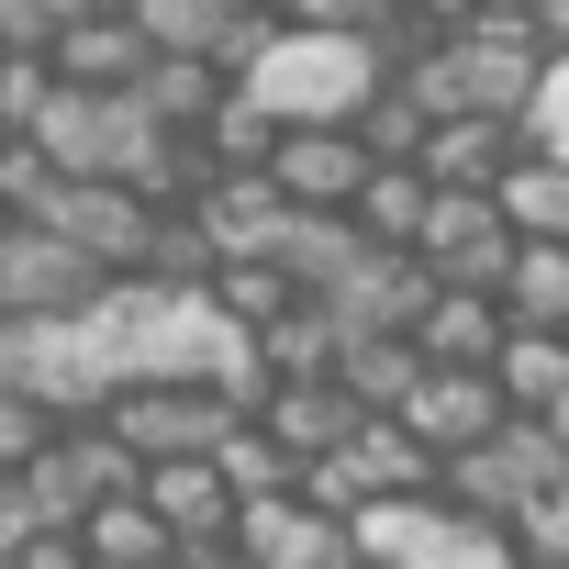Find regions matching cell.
<instances>
[{
    "mask_svg": "<svg viewBox=\"0 0 569 569\" xmlns=\"http://www.w3.org/2000/svg\"><path fill=\"white\" fill-rule=\"evenodd\" d=\"M547 34L536 23H513V12H480V23H458L436 57H413L402 79L436 101V112H502V123H525L536 112V90H547Z\"/></svg>",
    "mask_w": 569,
    "mask_h": 569,
    "instance_id": "1",
    "label": "cell"
},
{
    "mask_svg": "<svg viewBox=\"0 0 569 569\" xmlns=\"http://www.w3.org/2000/svg\"><path fill=\"white\" fill-rule=\"evenodd\" d=\"M380 79H391V57H380L369 34H302V23L246 68V90H257L279 123H358V112L380 101Z\"/></svg>",
    "mask_w": 569,
    "mask_h": 569,
    "instance_id": "2",
    "label": "cell"
},
{
    "mask_svg": "<svg viewBox=\"0 0 569 569\" xmlns=\"http://www.w3.org/2000/svg\"><path fill=\"white\" fill-rule=\"evenodd\" d=\"M112 291V268L68 223H0V325H68Z\"/></svg>",
    "mask_w": 569,
    "mask_h": 569,
    "instance_id": "3",
    "label": "cell"
},
{
    "mask_svg": "<svg viewBox=\"0 0 569 569\" xmlns=\"http://www.w3.org/2000/svg\"><path fill=\"white\" fill-rule=\"evenodd\" d=\"M558 480H569V447H558V425H547V413H513L491 447L447 458V502H469V513H491V525H525Z\"/></svg>",
    "mask_w": 569,
    "mask_h": 569,
    "instance_id": "4",
    "label": "cell"
},
{
    "mask_svg": "<svg viewBox=\"0 0 569 569\" xmlns=\"http://www.w3.org/2000/svg\"><path fill=\"white\" fill-rule=\"evenodd\" d=\"M413 491H447V458H436L402 413H369V425H358V447H336V458L313 469V502H325V513H347V525H358L369 502H413Z\"/></svg>",
    "mask_w": 569,
    "mask_h": 569,
    "instance_id": "5",
    "label": "cell"
},
{
    "mask_svg": "<svg viewBox=\"0 0 569 569\" xmlns=\"http://www.w3.org/2000/svg\"><path fill=\"white\" fill-rule=\"evenodd\" d=\"M413 257L447 279V291H502V279H513V257H525V234H513L502 190H436V212H425Z\"/></svg>",
    "mask_w": 569,
    "mask_h": 569,
    "instance_id": "6",
    "label": "cell"
},
{
    "mask_svg": "<svg viewBox=\"0 0 569 569\" xmlns=\"http://www.w3.org/2000/svg\"><path fill=\"white\" fill-rule=\"evenodd\" d=\"M101 425H112V436H134L146 458H212V447L246 425V402H234L223 380H134Z\"/></svg>",
    "mask_w": 569,
    "mask_h": 569,
    "instance_id": "7",
    "label": "cell"
},
{
    "mask_svg": "<svg viewBox=\"0 0 569 569\" xmlns=\"http://www.w3.org/2000/svg\"><path fill=\"white\" fill-rule=\"evenodd\" d=\"M369 134L358 123H291L279 134V157H268V179L291 190V212H358V190H369Z\"/></svg>",
    "mask_w": 569,
    "mask_h": 569,
    "instance_id": "8",
    "label": "cell"
},
{
    "mask_svg": "<svg viewBox=\"0 0 569 569\" xmlns=\"http://www.w3.org/2000/svg\"><path fill=\"white\" fill-rule=\"evenodd\" d=\"M402 425L436 458H469V447H491L513 425V391H502V369H425V391L402 402Z\"/></svg>",
    "mask_w": 569,
    "mask_h": 569,
    "instance_id": "9",
    "label": "cell"
},
{
    "mask_svg": "<svg viewBox=\"0 0 569 569\" xmlns=\"http://www.w3.org/2000/svg\"><path fill=\"white\" fill-rule=\"evenodd\" d=\"M436 291H447V279H436L413 246H380L347 291H325V302H336V325H347V347H358V336H425Z\"/></svg>",
    "mask_w": 569,
    "mask_h": 569,
    "instance_id": "10",
    "label": "cell"
},
{
    "mask_svg": "<svg viewBox=\"0 0 569 569\" xmlns=\"http://www.w3.org/2000/svg\"><path fill=\"white\" fill-rule=\"evenodd\" d=\"M146 502L179 525V547H234V525H246V491L223 480V458H157Z\"/></svg>",
    "mask_w": 569,
    "mask_h": 569,
    "instance_id": "11",
    "label": "cell"
},
{
    "mask_svg": "<svg viewBox=\"0 0 569 569\" xmlns=\"http://www.w3.org/2000/svg\"><path fill=\"white\" fill-rule=\"evenodd\" d=\"M190 212H201V234L223 246V268H246V257H268V246H279V223H291V190H279L268 168H223Z\"/></svg>",
    "mask_w": 569,
    "mask_h": 569,
    "instance_id": "12",
    "label": "cell"
},
{
    "mask_svg": "<svg viewBox=\"0 0 569 569\" xmlns=\"http://www.w3.org/2000/svg\"><path fill=\"white\" fill-rule=\"evenodd\" d=\"M146 68H157V34L134 12H79L68 46H57V79L68 90H146Z\"/></svg>",
    "mask_w": 569,
    "mask_h": 569,
    "instance_id": "13",
    "label": "cell"
},
{
    "mask_svg": "<svg viewBox=\"0 0 569 569\" xmlns=\"http://www.w3.org/2000/svg\"><path fill=\"white\" fill-rule=\"evenodd\" d=\"M268 257H279V268H291L302 291L325 302V291H347V279H358V268H369L380 246H369V223H358V212H291Z\"/></svg>",
    "mask_w": 569,
    "mask_h": 569,
    "instance_id": "14",
    "label": "cell"
},
{
    "mask_svg": "<svg viewBox=\"0 0 569 569\" xmlns=\"http://www.w3.org/2000/svg\"><path fill=\"white\" fill-rule=\"evenodd\" d=\"M513 157H525V123H502V112H447V123H436V146H425L436 190H502V179H513Z\"/></svg>",
    "mask_w": 569,
    "mask_h": 569,
    "instance_id": "15",
    "label": "cell"
},
{
    "mask_svg": "<svg viewBox=\"0 0 569 569\" xmlns=\"http://www.w3.org/2000/svg\"><path fill=\"white\" fill-rule=\"evenodd\" d=\"M436 369H502V347H513V313H502V291H436V313H425V336H413Z\"/></svg>",
    "mask_w": 569,
    "mask_h": 569,
    "instance_id": "16",
    "label": "cell"
},
{
    "mask_svg": "<svg viewBox=\"0 0 569 569\" xmlns=\"http://www.w3.org/2000/svg\"><path fill=\"white\" fill-rule=\"evenodd\" d=\"M268 425L291 436L313 469L336 458V447H358V425H369V402L347 391V380H279V402H268Z\"/></svg>",
    "mask_w": 569,
    "mask_h": 569,
    "instance_id": "17",
    "label": "cell"
},
{
    "mask_svg": "<svg viewBox=\"0 0 569 569\" xmlns=\"http://www.w3.org/2000/svg\"><path fill=\"white\" fill-rule=\"evenodd\" d=\"M212 458H223V480H234L246 502H291V491H313V458H302L291 436H279L268 413H246V425H234Z\"/></svg>",
    "mask_w": 569,
    "mask_h": 569,
    "instance_id": "18",
    "label": "cell"
},
{
    "mask_svg": "<svg viewBox=\"0 0 569 569\" xmlns=\"http://www.w3.org/2000/svg\"><path fill=\"white\" fill-rule=\"evenodd\" d=\"M79 536H90V558H101V569H179V525H168L146 491H134V502H101Z\"/></svg>",
    "mask_w": 569,
    "mask_h": 569,
    "instance_id": "19",
    "label": "cell"
},
{
    "mask_svg": "<svg viewBox=\"0 0 569 569\" xmlns=\"http://www.w3.org/2000/svg\"><path fill=\"white\" fill-rule=\"evenodd\" d=\"M436 123H447V112H436V101H425V90H413L402 68H391V79H380V101L358 112V134H369V157H380V168H425Z\"/></svg>",
    "mask_w": 569,
    "mask_h": 569,
    "instance_id": "20",
    "label": "cell"
},
{
    "mask_svg": "<svg viewBox=\"0 0 569 569\" xmlns=\"http://www.w3.org/2000/svg\"><path fill=\"white\" fill-rule=\"evenodd\" d=\"M257 347H268L279 380H336V369H347V325H336V302H291Z\"/></svg>",
    "mask_w": 569,
    "mask_h": 569,
    "instance_id": "21",
    "label": "cell"
},
{
    "mask_svg": "<svg viewBox=\"0 0 569 569\" xmlns=\"http://www.w3.org/2000/svg\"><path fill=\"white\" fill-rule=\"evenodd\" d=\"M425 369H436V358H425V347H413V336H358V347H347V369H336V380H347V391H358V402H369V413H402V402H413V391H425Z\"/></svg>",
    "mask_w": 569,
    "mask_h": 569,
    "instance_id": "22",
    "label": "cell"
},
{
    "mask_svg": "<svg viewBox=\"0 0 569 569\" xmlns=\"http://www.w3.org/2000/svg\"><path fill=\"white\" fill-rule=\"evenodd\" d=\"M134 23L157 34V57H212V68H223L246 0H134Z\"/></svg>",
    "mask_w": 569,
    "mask_h": 569,
    "instance_id": "23",
    "label": "cell"
},
{
    "mask_svg": "<svg viewBox=\"0 0 569 569\" xmlns=\"http://www.w3.org/2000/svg\"><path fill=\"white\" fill-rule=\"evenodd\" d=\"M502 212H513V234H547V246H569V157L525 146V157H513V179H502Z\"/></svg>",
    "mask_w": 569,
    "mask_h": 569,
    "instance_id": "24",
    "label": "cell"
},
{
    "mask_svg": "<svg viewBox=\"0 0 569 569\" xmlns=\"http://www.w3.org/2000/svg\"><path fill=\"white\" fill-rule=\"evenodd\" d=\"M502 313H513V325H547V336H569V246L525 234V257H513V279H502Z\"/></svg>",
    "mask_w": 569,
    "mask_h": 569,
    "instance_id": "25",
    "label": "cell"
},
{
    "mask_svg": "<svg viewBox=\"0 0 569 569\" xmlns=\"http://www.w3.org/2000/svg\"><path fill=\"white\" fill-rule=\"evenodd\" d=\"M146 101H157L179 134H201V123L234 101V68H212V57H157V68H146Z\"/></svg>",
    "mask_w": 569,
    "mask_h": 569,
    "instance_id": "26",
    "label": "cell"
},
{
    "mask_svg": "<svg viewBox=\"0 0 569 569\" xmlns=\"http://www.w3.org/2000/svg\"><path fill=\"white\" fill-rule=\"evenodd\" d=\"M425 212H436V168H369V190H358L369 246H413V234H425Z\"/></svg>",
    "mask_w": 569,
    "mask_h": 569,
    "instance_id": "27",
    "label": "cell"
},
{
    "mask_svg": "<svg viewBox=\"0 0 569 569\" xmlns=\"http://www.w3.org/2000/svg\"><path fill=\"white\" fill-rule=\"evenodd\" d=\"M502 391H513V413H558V402H569V336L513 325V347H502Z\"/></svg>",
    "mask_w": 569,
    "mask_h": 569,
    "instance_id": "28",
    "label": "cell"
},
{
    "mask_svg": "<svg viewBox=\"0 0 569 569\" xmlns=\"http://www.w3.org/2000/svg\"><path fill=\"white\" fill-rule=\"evenodd\" d=\"M68 190V168L46 157V134H0V223H46Z\"/></svg>",
    "mask_w": 569,
    "mask_h": 569,
    "instance_id": "29",
    "label": "cell"
},
{
    "mask_svg": "<svg viewBox=\"0 0 569 569\" xmlns=\"http://www.w3.org/2000/svg\"><path fill=\"white\" fill-rule=\"evenodd\" d=\"M212 302H223L246 336H268L279 313H291V302H313V291H302V279L279 268V257H246V268H223V279H212Z\"/></svg>",
    "mask_w": 569,
    "mask_h": 569,
    "instance_id": "30",
    "label": "cell"
},
{
    "mask_svg": "<svg viewBox=\"0 0 569 569\" xmlns=\"http://www.w3.org/2000/svg\"><path fill=\"white\" fill-rule=\"evenodd\" d=\"M68 425H79V413H57V402H34V391H0V469H46V458L68 447Z\"/></svg>",
    "mask_w": 569,
    "mask_h": 569,
    "instance_id": "31",
    "label": "cell"
},
{
    "mask_svg": "<svg viewBox=\"0 0 569 569\" xmlns=\"http://www.w3.org/2000/svg\"><path fill=\"white\" fill-rule=\"evenodd\" d=\"M79 12H101V0H0V57H57Z\"/></svg>",
    "mask_w": 569,
    "mask_h": 569,
    "instance_id": "32",
    "label": "cell"
},
{
    "mask_svg": "<svg viewBox=\"0 0 569 569\" xmlns=\"http://www.w3.org/2000/svg\"><path fill=\"white\" fill-rule=\"evenodd\" d=\"M57 57H0V134H34L46 112H57Z\"/></svg>",
    "mask_w": 569,
    "mask_h": 569,
    "instance_id": "33",
    "label": "cell"
},
{
    "mask_svg": "<svg viewBox=\"0 0 569 569\" xmlns=\"http://www.w3.org/2000/svg\"><path fill=\"white\" fill-rule=\"evenodd\" d=\"M391 12H402V0H291V23H302V34H369V46H380Z\"/></svg>",
    "mask_w": 569,
    "mask_h": 569,
    "instance_id": "34",
    "label": "cell"
},
{
    "mask_svg": "<svg viewBox=\"0 0 569 569\" xmlns=\"http://www.w3.org/2000/svg\"><path fill=\"white\" fill-rule=\"evenodd\" d=\"M513 536H525V569H569V480H558V491H547Z\"/></svg>",
    "mask_w": 569,
    "mask_h": 569,
    "instance_id": "35",
    "label": "cell"
},
{
    "mask_svg": "<svg viewBox=\"0 0 569 569\" xmlns=\"http://www.w3.org/2000/svg\"><path fill=\"white\" fill-rule=\"evenodd\" d=\"M525 146H547V157H569V46L547 57V90H536V112H525Z\"/></svg>",
    "mask_w": 569,
    "mask_h": 569,
    "instance_id": "36",
    "label": "cell"
},
{
    "mask_svg": "<svg viewBox=\"0 0 569 569\" xmlns=\"http://www.w3.org/2000/svg\"><path fill=\"white\" fill-rule=\"evenodd\" d=\"M0 569H101V558H90V536H46V547H23V558H0Z\"/></svg>",
    "mask_w": 569,
    "mask_h": 569,
    "instance_id": "37",
    "label": "cell"
},
{
    "mask_svg": "<svg viewBox=\"0 0 569 569\" xmlns=\"http://www.w3.org/2000/svg\"><path fill=\"white\" fill-rule=\"evenodd\" d=\"M179 569H257L246 547H179Z\"/></svg>",
    "mask_w": 569,
    "mask_h": 569,
    "instance_id": "38",
    "label": "cell"
},
{
    "mask_svg": "<svg viewBox=\"0 0 569 569\" xmlns=\"http://www.w3.org/2000/svg\"><path fill=\"white\" fill-rule=\"evenodd\" d=\"M246 12H291V0H246Z\"/></svg>",
    "mask_w": 569,
    "mask_h": 569,
    "instance_id": "39",
    "label": "cell"
}]
</instances>
